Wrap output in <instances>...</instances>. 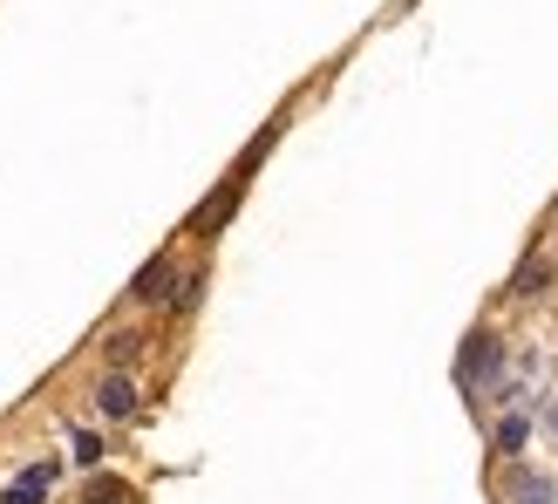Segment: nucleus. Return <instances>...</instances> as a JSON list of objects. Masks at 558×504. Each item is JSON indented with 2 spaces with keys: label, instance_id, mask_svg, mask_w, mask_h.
I'll return each mask as SVG.
<instances>
[{
  "label": "nucleus",
  "instance_id": "f257e3e1",
  "mask_svg": "<svg viewBox=\"0 0 558 504\" xmlns=\"http://www.w3.org/2000/svg\"><path fill=\"white\" fill-rule=\"evenodd\" d=\"M457 375H463V388H497V382H505V341H497L490 327H477V334L463 341Z\"/></svg>",
  "mask_w": 558,
  "mask_h": 504
},
{
  "label": "nucleus",
  "instance_id": "f03ea898",
  "mask_svg": "<svg viewBox=\"0 0 558 504\" xmlns=\"http://www.w3.org/2000/svg\"><path fill=\"white\" fill-rule=\"evenodd\" d=\"M48 484H54V464H35L27 478H14L8 491H0V504H41V497H48Z\"/></svg>",
  "mask_w": 558,
  "mask_h": 504
},
{
  "label": "nucleus",
  "instance_id": "7ed1b4c3",
  "mask_svg": "<svg viewBox=\"0 0 558 504\" xmlns=\"http://www.w3.org/2000/svg\"><path fill=\"white\" fill-rule=\"evenodd\" d=\"M511 504H558L551 470H518V478H511Z\"/></svg>",
  "mask_w": 558,
  "mask_h": 504
},
{
  "label": "nucleus",
  "instance_id": "20e7f679",
  "mask_svg": "<svg viewBox=\"0 0 558 504\" xmlns=\"http://www.w3.org/2000/svg\"><path fill=\"white\" fill-rule=\"evenodd\" d=\"M96 403H102V416H130V409H136V382H130V375H109V382L96 388Z\"/></svg>",
  "mask_w": 558,
  "mask_h": 504
},
{
  "label": "nucleus",
  "instance_id": "39448f33",
  "mask_svg": "<svg viewBox=\"0 0 558 504\" xmlns=\"http://www.w3.org/2000/svg\"><path fill=\"white\" fill-rule=\"evenodd\" d=\"M524 443H532V416H505L497 423V451H524Z\"/></svg>",
  "mask_w": 558,
  "mask_h": 504
},
{
  "label": "nucleus",
  "instance_id": "423d86ee",
  "mask_svg": "<svg viewBox=\"0 0 558 504\" xmlns=\"http://www.w3.org/2000/svg\"><path fill=\"white\" fill-rule=\"evenodd\" d=\"M163 287H171V273H163V266H150L144 279H136V293H163Z\"/></svg>",
  "mask_w": 558,
  "mask_h": 504
},
{
  "label": "nucleus",
  "instance_id": "0eeeda50",
  "mask_svg": "<svg viewBox=\"0 0 558 504\" xmlns=\"http://www.w3.org/2000/svg\"><path fill=\"white\" fill-rule=\"evenodd\" d=\"M551 436H558V403H551Z\"/></svg>",
  "mask_w": 558,
  "mask_h": 504
}]
</instances>
